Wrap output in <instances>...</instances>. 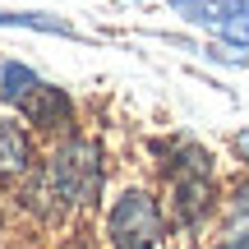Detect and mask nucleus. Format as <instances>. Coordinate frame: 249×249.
Wrapping results in <instances>:
<instances>
[{
	"mask_svg": "<svg viewBox=\"0 0 249 249\" xmlns=\"http://www.w3.org/2000/svg\"><path fill=\"white\" fill-rule=\"evenodd\" d=\"M107 143L92 134H70L42 152V166L33 180H23V203L42 222H70L79 213H92L107 198Z\"/></svg>",
	"mask_w": 249,
	"mask_h": 249,
	"instance_id": "obj_1",
	"label": "nucleus"
},
{
	"mask_svg": "<svg viewBox=\"0 0 249 249\" xmlns=\"http://www.w3.org/2000/svg\"><path fill=\"white\" fill-rule=\"evenodd\" d=\"M102 245L107 249H166L171 217H166L161 189L120 185L102 208Z\"/></svg>",
	"mask_w": 249,
	"mask_h": 249,
	"instance_id": "obj_2",
	"label": "nucleus"
},
{
	"mask_svg": "<svg viewBox=\"0 0 249 249\" xmlns=\"http://www.w3.org/2000/svg\"><path fill=\"white\" fill-rule=\"evenodd\" d=\"M176 23L208 33L203 60L231 65L235 55H249V0H166Z\"/></svg>",
	"mask_w": 249,
	"mask_h": 249,
	"instance_id": "obj_3",
	"label": "nucleus"
},
{
	"mask_svg": "<svg viewBox=\"0 0 249 249\" xmlns=\"http://www.w3.org/2000/svg\"><path fill=\"white\" fill-rule=\"evenodd\" d=\"M222 176H180L161 185L166 198V217H171V235H185V240H208L217 231V217H222Z\"/></svg>",
	"mask_w": 249,
	"mask_h": 249,
	"instance_id": "obj_4",
	"label": "nucleus"
},
{
	"mask_svg": "<svg viewBox=\"0 0 249 249\" xmlns=\"http://www.w3.org/2000/svg\"><path fill=\"white\" fill-rule=\"evenodd\" d=\"M18 120L33 129V139L60 143V139H70V134H79V129H74V124H79V102H74L70 88L42 79V88H37L33 97L18 107Z\"/></svg>",
	"mask_w": 249,
	"mask_h": 249,
	"instance_id": "obj_5",
	"label": "nucleus"
},
{
	"mask_svg": "<svg viewBox=\"0 0 249 249\" xmlns=\"http://www.w3.org/2000/svg\"><path fill=\"white\" fill-rule=\"evenodd\" d=\"M148 157L157 180H180V176H222L217 171V152L208 143L189 139V134H161V139H148Z\"/></svg>",
	"mask_w": 249,
	"mask_h": 249,
	"instance_id": "obj_6",
	"label": "nucleus"
},
{
	"mask_svg": "<svg viewBox=\"0 0 249 249\" xmlns=\"http://www.w3.org/2000/svg\"><path fill=\"white\" fill-rule=\"evenodd\" d=\"M37 166H42V148H37L33 129L18 116L0 111V185H23L37 176Z\"/></svg>",
	"mask_w": 249,
	"mask_h": 249,
	"instance_id": "obj_7",
	"label": "nucleus"
},
{
	"mask_svg": "<svg viewBox=\"0 0 249 249\" xmlns=\"http://www.w3.org/2000/svg\"><path fill=\"white\" fill-rule=\"evenodd\" d=\"M0 28H14V33H46V37H79V28L65 14L51 9H0Z\"/></svg>",
	"mask_w": 249,
	"mask_h": 249,
	"instance_id": "obj_8",
	"label": "nucleus"
},
{
	"mask_svg": "<svg viewBox=\"0 0 249 249\" xmlns=\"http://www.w3.org/2000/svg\"><path fill=\"white\" fill-rule=\"evenodd\" d=\"M217 231H222V235H249V176H245V171L235 180H226V189H222Z\"/></svg>",
	"mask_w": 249,
	"mask_h": 249,
	"instance_id": "obj_9",
	"label": "nucleus"
},
{
	"mask_svg": "<svg viewBox=\"0 0 249 249\" xmlns=\"http://www.w3.org/2000/svg\"><path fill=\"white\" fill-rule=\"evenodd\" d=\"M37 88H42V74H37L28 60H5V70H0V107L18 111Z\"/></svg>",
	"mask_w": 249,
	"mask_h": 249,
	"instance_id": "obj_10",
	"label": "nucleus"
},
{
	"mask_svg": "<svg viewBox=\"0 0 249 249\" xmlns=\"http://www.w3.org/2000/svg\"><path fill=\"white\" fill-rule=\"evenodd\" d=\"M231 157L240 161V171L249 176V124H240V129L231 134Z\"/></svg>",
	"mask_w": 249,
	"mask_h": 249,
	"instance_id": "obj_11",
	"label": "nucleus"
},
{
	"mask_svg": "<svg viewBox=\"0 0 249 249\" xmlns=\"http://www.w3.org/2000/svg\"><path fill=\"white\" fill-rule=\"evenodd\" d=\"M203 249H249V235H222V231H213V240H208Z\"/></svg>",
	"mask_w": 249,
	"mask_h": 249,
	"instance_id": "obj_12",
	"label": "nucleus"
},
{
	"mask_svg": "<svg viewBox=\"0 0 249 249\" xmlns=\"http://www.w3.org/2000/svg\"><path fill=\"white\" fill-rule=\"evenodd\" d=\"M226 70H249V55H235V60L226 65Z\"/></svg>",
	"mask_w": 249,
	"mask_h": 249,
	"instance_id": "obj_13",
	"label": "nucleus"
},
{
	"mask_svg": "<svg viewBox=\"0 0 249 249\" xmlns=\"http://www.w3.org/2000/svg\"><path fill=\"white\" fill-rule=\"evenodd\" d=\"M0 70H5V55H0Z\"/></svg>",
	"mask_w": 249,
	"mask_h": 249,
	"instance_id": "obj_14",
	"label": "nucleus"
}]
</instances>
